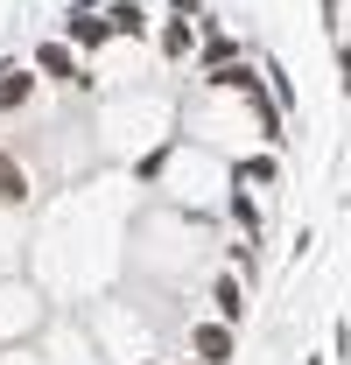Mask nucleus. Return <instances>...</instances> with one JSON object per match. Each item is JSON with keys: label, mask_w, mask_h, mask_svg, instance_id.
I'll return each mask as SVG.
<instances>
[{"label": "nucleus", "mask_w": 351, "mask_h": 365, "mask_svg": "<svg viewBox=\"0 0 351 365\" xmlns=\"http://www.w3.org/2000/svg\"><path fill=\"white\" fill-rule=\"evenodd\" d=\"M29 63L43 71V85H63V91H91L98 85V71H85V56L63 43V36H43V43L29 49Z\"/></svg>", "instance_id": "obj_1"}, {"label": "nucleus", "mask_w": 351, "mask_h": 365, "mask_svg": "<svg viewBox=\"0 0 351 365\" xmlns=\"http://www.w3.org/2000/svg\"><path fill=\"white\" fill-rule=\"evenodd\" d=\"M197 85L211 91V98H253V91H267V78H260L253 56H232V63H218V71H204Z\"/></svg>", "instance_id": "obj_2"}, {"label": "nucleus", "mask_w": 351, "mask_h": 365, "mask_svg": "<svg viewBox=\"0 0 351 365\" xmlns=\"http://www.w3.org/2000/svg\"><path fill=\"white\" fill-rule=\"evenodd\" d=\"M36 91H43V71H36L29 56H7V63H0V113H29Z\"/></svg>", "instance_id": "obj_3"}, {"label": "nucleus", "mask_w": 351, "mask_h": 365, "mask_svg": "<svg viewBox=\"0 0 351 365\" xmlns=\"http://www.w3.org/2000/svg\"><path fill=\"white\" fill-rule=\"evenodd\" d=\"M56 36L78 49V56H91V49H106V43H113V21H106V7H71Z\"/></svg>", "instance_id": "obj_4"}, {"label": "nucleus", "mask_w": 351, "mask_h": 365, "mask_svg": "<svg viewBox=\"0 0 351 365\" xmlns=\"http://www.w3.org/2000/svg\"><path fill=\"white\" fill-rule=\"evenodd\" d=\"M190 351H197L204 365H232V351H239V323H225V317L190 323Z\"/></svg>", "instance_id": "obj_5"}, {"label": "nucleus", "mask_w": 351, "mask_h": 365, "mask_svg": "<svg viewBox=\"0 0 351 365\" xmlns=\"http://www.w3.org/2000/svg\"><path fill=\"white\" fill-rule=\"evenodd\" d=\"M197 29H204V21H190V14H169V21L155 29L162 56H169V63H190V56H197Z\"/></svg>", "instance_id": "obj_6"}, {"label": "nucleus", "mask_w": 351, "mask_h": 365, "mask_svg": "<svg viewBox=\"0 0 351 365\" xmlns=\"http://www.w3.org/2000/svg\"><path fill=\"white\" fill-rule=\"evenodd\" d=\"M232 56H239V36H225V29H197V56H190V63H197V78H204V71H218V63H232Z\"/></svg>", "instance_id": "obj_7"}, {"label": "nucleus", "mask_w": 351, "mask_h": 365, "mask_svg": "<svg viewBox=\"0 0 351 365\" xmlns=\"http://www.w3.org/2000/svg\"><path fill=\"white\" fill-rule=\"evenodd\" d=\"M29 197H36V176H29L14 155H0V211H21Z\"/></svg>", "instance_id": "obj_8"}, {"label": "nucleus", "mask_w": 351, "mask_h": 365, "mask_svg": "<svg viewBox=\"0 0 351 365\" xmlns=\"http://www.w3.org/2000/svg\"><path fill=\"white\" fill-rule=\"evenodd\" d=\"M211 309H218L225 323H246L253 302H246V281H239V274H218V281H211Z\"/></svg>", "instance_id": "obj_9"}, {"label": "nucleus", "mask_w": 351, "mask_h": 365, "mask_svg": "<svg viewBox=\"0 0 351 365\" xmlns=\"http://www.w3.org/2000/svg\"><path fill=\"white\" fill-rule=\"evenodd\" d=\"M106 21H113V36H133V43L155 29V21H148V0H113V7H106Z\"/></svg>", "instance_id": "obj_10"}, {"label": "nucleus", "mask_w": 351, "mask_h": 365, "mask_svg": "<svg viewBox=\"0 0 351 365\" xmlns=\"http://www.w3.org/2000/svg\"><path fill=\"white\" fill-rule=\"evenodd\" d=\"M232 182H246V190H274V182H281V162H274V155H246Z\"/></svg>", "instance_id": "obj_11"}, {"label": "nucleus", "mask_w": 351, "mask_h": 365, "mask_svg": "<svg viewBox=\"0 0 351 365\" xmlns=\"http://www.w3.org/2000/svg\"><path fill=\"white\" fill-rule=\"evenodd\" d=\"M260 78H267V98H274L281 113H295V106H302V91H295V78H288L281 63H260Z\"/></svg>", "instance_id": "obj_12"}, {"label": "nucleus", "mask_w": 351, "mask_h": 365, "mask_svg": "<svg viewBox=\"0 0 351 365\" xmlns=\"http://www.w3.org/2000/svg\"><path fill=\"white\" fill-rule=\"evenodd\" d=\"M232 225H239L246 239H253V246H260V204L246 197V182H232Z\"/></svg>", "instance_id": "obj_13"}, {"label": "nucleus", "mask_w": 351, "mask_h": 365, "mask_svg": "<svg viewBox=\"0 0 351 365\" xmlns=\"http://www.w3.org/2000/svg\"><path fill=\"white\" fill-rule=\"evenodd\" d=\"M330 43H337V91L351 98V43H345V36H330Z\"/></svg>", "instance_id": "obj_14"}, {"label": "nucleus", "mask_w": 351, "mask_h": 365, "mask_svg": "<svg viewBox=\"0 0 351 365\" xmlns=\"http://www.w3.org/2000/svg\"><path fill=\"white\" fill-rule=\"evenodd\" d=\"M316 7H323V29H330V36H345V0H316Z\"/></svg>", "instance_id": "obj_15"}, {"label": "nucleus", "mask_w": 351, "mask_h": 365, "mask_svg": "<svg viewBox=\"0 0 351 365\" xmlns=\"http://www.w3.org/2000/svg\"><path fill=\"white\" fill-rule=\"evenodd\" d=\"M176 365H204V359H197V351H190V359H176Z\"/></svg>", "instance_id": "obj_16"}, {"label": "nucleus", "mask_w": 351, "mask_h": 365, "mask_svg": "<svg viewBox=\"0 0 351 365\" xmlns=\"http://www.w3.org/2000/svg\"><path fill=\"white\" fill-rule=\"evenodd\" d=\"M133 365H148V359H133Z\"/></svg>", "instance_id": "obj_17"}]
</instances>
